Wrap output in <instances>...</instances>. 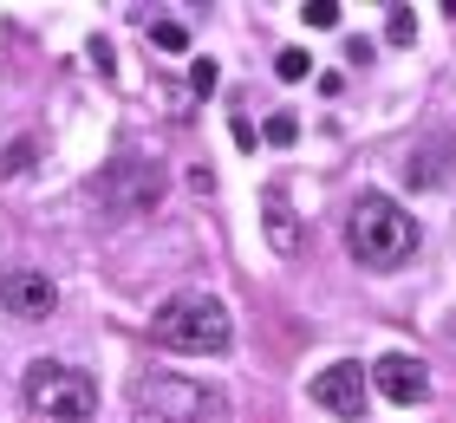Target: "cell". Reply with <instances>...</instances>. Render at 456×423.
I'll return each instance as SVG.
<instances>
[{"instance_id":"cell-2","label":"cell","mask_w":456,"mask_h":423,"mask_svg":"<svg viewBox=\"0 0 456 423\" xmlns=\"http://www.w3.org/2000/svg\"><path fill=\"white\" fill-rule=\"evenodd\" d=\"M131 423H228V397L222 385H202L190 371H143Z\"/></svg>"},{"instance_id":"cell-4","label":"cell","mask_w":456,"mask_h":423,"mask_svg":"<svg viewBox=\"0 0 456 423\" xmlns=\"http://www.w3.org/2000/svg\"><path fill=\"white\" fill-rule=\"evenodd\" d=\"M27 404L46 423H86L98 411V385H92V371H78V365L33 358L27 365Z\"/></svg>"},{"instance_id":"cell-11","label":"cell","mask_w":456,"mask_h":423,"mask_svg":"<svg viewBox=\"0 0 456 423\" xmlns=\"http://www.w3.org/2000/svg\"><path fill=\"white\" fill-rule=\"evenodd\" d=\"M306 72H314V59H306L300 46H287V53L274 59V78H287V85H294V78H306Z\"/></svg>"},{"instance_id":"cell-14","label":"cell","mask_w":456,"mask_h":423,"mask_svg":"<svg viewBox=\"0 0 456 423\" xmlns=\"http://www.w3.org/2000/svg\"><path fill=\"white\" fill-rule=\"evenodd\" d=\"M27 163H33V143H27V137H20V143H13V150H7V157H0V176H27Z\"/></svg>"},{"instance_id":"cell-6","label":"cell","mask_w":456,"mask_h":423,"mask_svg":"<svg viewBox=\"0 0 456 423\" xmlns=\"http://www.w3.org/2000/svg\"><path fill=\"white\" fill-rule=\"evenodd\" d=\"M0 306L20 313V320H46L59 306V281L39 267H13V273H0Z\"/></svg>"},{"instance_id":"cell-9","label":"cell","mask_w":456,"mask_h":423,"mask_svg":"<svg viewBox=\"0 0 456 423\" xmlns=\"http://www.w3.org/2000/svg\"><path fill=\"white\" fill-rule=\"evenodd\" d=\"M385 39L391 46H411V39H418V7H391L385 13Z\"/></svg>"},{"instance_id":"cell-10","label":"cell","mask_w":456,"mask_h":423,"mask_svg":"<svg viewBox=\"0 0 456 423\" xmlns=\"http://www.w3.org/2000/svg\"><path fill=\"white\" fill-rule=\"evenodd\" d=\"M151 46L157 53H183V46H190V27H176V20H151Z\"/></svg>"},{"instance_id":"cell-5","label":"cell","mask_w":456,"mask_h":423,"mask_svg":"<svg viewBox=\"0 0 456 423\" xmlns=\"http://www.w3.org/2000/svg\"><path fill=\"white\" fill-rule=\"evenodd\" d=\"M365 397H371V371L365 365H352V358H339V365H326L314 378V404L320 411H333V417H365Z\"/></svg>"},{"instance_id":"cell-13","label":"cell","mask_w":456,"mask_h":423,"mask_svg":"<svg viewBox=\"0 0 456 423\" xmlns=\"http://www.w3.org/2000/svg\"><path fill=\"white\" fill-rule=\"evenodd\" d=\"M300 20H306V27H339V0H306Z\"/></svg>"},{"instance_id":"cell-15","label":"cell","mask_w":456,"mask_h":423,"mask_svg":"<svg viewBox=\"0 0 456 423\" xmlns=\"http://www.w3.org/2000/svg\"><path fill=\"white\" fill-rule=\"evenodd\" d=\"M190 92H196V98L216 92V59H196V66H190Z\"/></svg>"},{"instance_id":"cell-8","label":"cell","mask_w":456,"mask_h":423,"mask_svg":"<svg viewBox=\"0 0 456 423\" xmlns=\"http://www.w3.org/2000/svg\"><path fill=\"white\" fill-rule=\"evenodd\" d=\"M261 222H267L274 254H300V216H294V202H287L281 189H267V196H261Z\"/></svg>"},{"instance_id":"cell-12","label":"cell","mask_w":456,"mask_h":423,"mask_svg":"<svg viewBox=\"0 0 456 423\" xmlns=\"http://www.w3.org/2000/svg\"><path fill=\"white\" fill-rule=\"evenodd\" d=\"M294 137H300V118H287V111H274V118H267V143H274V150H287Z\"/></svg>"},{"instance_id":"cell-7","label":"cell","mask_w":456,"mask_h":423,"mask_svg":"<svg viewBox=\"0 0 456 423\" xmlns=\"http://www.w3.org/2000/svg\"><path fill=\"white\" fill-rule=\"evenodd\" d=\"M371 385H379V397H391V404H424L430 371H424V358H411V352H385L379 365H371Z\"/></svg>"},{"instance_id":"cell-3","label":"cell","mask_w":456,"mask_h":423,"mask_svg":"<svg viewBox=\"0 0 456 423\" xmlns=\"http://www.w3.org/2000/svg\"><path fill=\"white\" fill-rule=\"evenodd\" d=\"M151 338L163 352H183V358H222L235 326H228V306L216 293H176V300L157 306V326Z\"/></svg>"},{"instance_id":"cell-1","label":"cell","mask_w":456,"mask_h":423,"mask_svg":"<svg viewBox=\"0 0 456 423\" xmlns=\"http://www.w3.org/2000/svg\"><path fill=\"white\" fill-rule=\"evenodd\" d=\"M346 248H352V261H359V267L391 273V267H404L411 254H418V222H411L391 196L365 189V196L352 202V216H346Z\"/></svg>"}]
</instances>
